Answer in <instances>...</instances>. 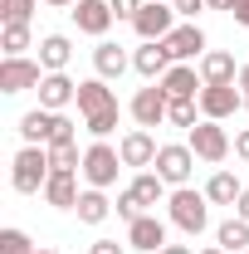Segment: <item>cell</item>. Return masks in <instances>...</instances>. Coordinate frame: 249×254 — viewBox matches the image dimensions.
<instances>
[{
	"label": "cell",
	"instance_id": "6da1fadb",
	"mask_svg": "<svg viewBox=\"0 0 249 254\" xmlns=\"http://www.w3.org/2000/svg\"><path fill=\"white\" fill-rule=\"evenodd\" d=\"M166 205H171V225L186 230V235H200V230L210 225V200H205V190L176 186L171 195H166Z\"/></svg>",
	"mask_w": 249,
	"mask_h": 254
},
{
	"label": "cell",
	"instance_id": "7a4b0ae2",
	"mask_svg": "<svg viewBox=\"0 0 249 254\" xmlns=\"http://www.w3.org/2000/svg\"><path fill=\"white\" fill-rule=\"evenodd\" d=\"M49 147H20L15 152V190L20 195H39L49 181Z\"/></svg>",
	"mask_w": 249,
	"mask_h": 254
},
{
	"label": "cell",
	"instance_id": "3957f363",
	"mask_svg": "<svg viewBox=\"0 0 249 254\" xmlns=\"http://www.w3.org/2000/svg\"><path fill=\"white\" fill-rule=\"evenodd\" d=\"M44 83V64L25 59V54H5L0 59V93H25V88H39Z\"/></svg>",
	"mask_w": 249,
	"mask_h": 254
},
{
	"label": "cell",
	"instance_id": "277c9868",
	"mask_svg": "<svg viewBox=\"0 0 249 254\" xmlns=\"http://www.w3.org/2000/svg\"><path fill=\"white\" fill-rule=\"evenodd\" d=\"M118 166H123V152L118 147H108V142H93L88 152H83V181L98 190H108L118 181Z\"/></svg>",
	"mask_w": 249,
	"mask_h": 254
},
{
	"label": "cell",
	"instance_id": "5b68a950",
	"mask_svg": "<svg viewBox=\"0 0 249 254\" xmlns=\"http://www.w3.org/2000/svg\"><path fill=\"white\" fill-rule=\"evenodd\" d=\"M156 176L166 181V186H186L190 181V171H195V152L190 147H181V142H166L161 152H156Z\"/></svg>",
	"mask_w": 249,
	"mask_h": 254
},
{
	"label": "cell",
	"instance_id": "8992f818",
	"mask_svg": "<svg viewBox=\"0 0 249 254\" xmlns=\"http://www.w3.org/2000/svg\"><path fill=\"white\" fill-rule=\"evenodd\" d=\"M186 147H190V152H195L200 161H225L235 142H230V132H225L220 123H210V118H205V123H195V127H190V142H186Z\"/></svg>",
	"mask_w": 249,
	"mask_h": 254
},
{
	"label": "cell",
	"instance_id": "52a82bcc",
	"mask_svg": "<svg viewBox=\"0 0 249 254\" xmlns=\"http://www.w3.org/2000/svg\"><path fill=\"white\" fill-rule=\"evenodd\" d=\"M240 108H245V93H240L235 83H205V88H200V113H205L210 123L235 118Z\"/></svg>",
	"mask_w": 249,
	"mask_h": 254
},
{
	"label": "cell",
	"instance_id": "ba28073f",
	"mask_svg": "<svg viewBox=\"0 0 249 254\" xmlns=\"http://www.w3.org/2000/svg\"><path fill=\"white\" fill-rule=\"evenodd\" d=\"M166 113H171V98H166L161 83L137 88V98H132V118H137V127H161V123H166Z\"/></svg>",
	"mask_w": 249,
	"mask_h": 254
},
{
	"label": "cell",
	"instance_id": "9c48e42d",
	"mask_svg": "<svg viewBox=\"0 0 249 254\" xmlns=\"http://www.w3.org/2000/svg\"><path fill=\"white\" fill-rule=\"evenodd\" d=\"M132 25H137L142 39H166V34L176 30V10H171V0H147Z\"/></svg>",
	"mask_w": 249,
	"mask_h": 254
},
{
	"label": "cell",
	"instance_id": "30bf717a",
	"mask_svg": "<svg viewBox=\"0 0 249 254\" xmlns=\"http://www.w3.org/2000/svg\"><path fill=\"white\" fill-rule=\"evenodd\" d=\"M161 44L171 49V59H176V64H186V59H200V54H205V34H200V25H195V20L176 25V30L166 34Z\"/></svg>",
	"mask_w": 249,
	"mask_h": 254
},
{
	"label": "cell",
	"instance_id": "8fae6325",
	"mask_svg": "<svg viewBox=\"0 0 249 254\" xmlns=\"http://www.w3.org/2000/svg\"><path fill=\"white\" fill-rule=\"evenodd\" d=\"M171 49H166V44H161V39H142V49H137V54H132V68H137V73H142V78H166V68H171Z\"/></svg>",
	"mask_w": 249,
	"mask_h": 254
},
{
	"label": "cell",
	"instance_id": "7c38bea8",
	"mask_svg": "<svg viewBox=\"0 0 249 254\" xmlns=\"http://www.w3.org/2000/svg\"><path fill=\"white\" fill-rule=\"evenodd\" d=\"M68 15H73V25H78L83 34H98V39H103V34H108V25L118 20L108 0H78V5H73Z\"/></svg>",
	"mask_w": 249,
	"mask_h": 254
},
{
	"label": "cell",
	"instance_id": "4fadbf2b",
	"mask_svg": "<svg viewBox=\"0 0 249 254\" xmlns=\"http://www.w3.org/2000/svg\"><path fill=\"white\" fill-rule=\"evenodd\" d=\"M68 103H78V83H73L68 73H44V83H39V108L63 113Z\"/></svg>",
	"mask_w": 249,
	"mask_h": 254
},
{
	"label": "cell",
	"instance_id": "5bb4252c",
	"mask_svg": "<svg viewBox=\"0 0 249 254\" xmlns=\"http://www.w3.org/2000/svg\"><path fill=\"white\" fill-rule=\"evenodd\" d=\"M113 108H118V98L108 88V78L78 83V113H83V118H103V113H113Z\"/></svg>",
	"mask_w": 249,
	"mask_h": 254
},
{
	"label": "cell",
	"instance_id": "9a60e30c",
	"mask_svg": "<svg viewBox=\"0 0 249 254\" xmlns=\"http://www.w3.org/2000/svg\"><path fill=\"white\" fill-rule=\"evenodd\" d=\"M118 152H123V166H152L161 147H156V137L147 127H137V132H127L123 142H118Z\"/></svg>",
	"mask_w": 249,
	"mask_h": 254
},
{
	"label": "cell",
	"instance_id": "2e32d148",
	"mask_svg": "<svg viewBox=\"0 0 249 254\" xmlns=\"http://www.w3.org/2000/svg\"><path fill=\"white\" fill-rule=\"evenodd\" d=\"M156 83L166 88V98H200V88H205V78H200L190 64H171L166 78H156Z\"/></svg>",
	"mask_w": 249,
	"mask_h": 254
},
{
	"label": "cell",
	"instance_id": "e0dca14e",
	"mask_svg": "<svg viewBox=\"0 0 249 254\" xmlns=\"http://www.w3.org/2000/svg\"><path fill=\"white\" fill-rule=\"evenodd\" d=\"M78 181H73V171H49V181H44V200L54 205V210H78Z\"/></svg>",
	"mask_w": 249,
	"mask_h": 254
},
{
	"label": "cell",
	"instance_id": "ac0fdd59",
	"mask_svg": "<svg viewBox=\"0 0 249 254\" xmlns=\"http://www.w3.org/2000/svg\"><path fill=\"white\" fill-rule=\"evenodd\" d=\"M127 245L132 250H166V225L156 220V215H137V220L127 225Z\"/></svg>",
	"mask_w": 249,
	"mask_h": 254
},
{
	"label": "cell",
	"instance_id": "d6986e66",
	"mask_svg": "<svg viewBox=\"0 0 249 254\" xmlns=\"http://www.w3.org/2000/svg\"><path fill=\"white\" fill-rule=\"evenodd\" d=\"M200 78H205V83H235V78H240V64H235V54H225V49L200 54Z\"/></svg>",
	"mask_w": 249,
	"mask_h": 254
},
{
	"label": "cell",
	"instance_id": "ffe728a7",
	"mask_svg": "<svg viewBox=\"0 0 249 254\" xmlns=\"http://www.w3.org/2000/svg\"><path fill=\"white\" fill-rule=\"evenodd\" d=\"M127 54H123V44H113V39H98V49H93V68H98V78H123L127 73Z\"/></svg>",
	"mask_w": 249,
	"mask_h": 254
},
{
	"label": "cell",
	"instance_id": "44dd1931",
	"mask_svg": "<svg viewBox=\"0 0 249 254\" xmlns=\"http://www.w3.org/2000/svg\"><path fill=\"white\" fill-rule=\"evenodd\" d=\"M68 59H73L68 34H44V44H39V64H44V73H63Z\"/></svg>",
	"mask_w": 249,
	"mask_h": 254
},
{
	"label": "cell",
	"instance_id": "7402d4cb",
	"mask_svg": "<svg viewBox=\"0 0 249 254\" xmlns=\"http://www.w3.org/2000/svg\"><path fill=\"white\" fill-rule=\"evenodd\" d=\"M49 127H54V113L49 108H34L20 118V137H25V147H49Z\"/></svg>",
	"mask_w": 249,
	"mask_h": 254
},
{
	"label": "cell",
	"instance_id": "603a6c76",
	"mask_svg": "<svg viewBox=\"0 0 249 254\" xmlns=\"http://www.w3.org/2000/svg\"><path fill=\"white\" fill-rule=\"evenodd\" d=\"M240 195H245V186L235 181V171H215V176L205 181V200H210V205H235Z\"/></svg>",
	"mask_w": 249,
	"mask_h": 254
},
{
	"label": "cell",
	"instance_id": "cb8c5ba5",
	"mask_svg": "<svg viewBox=\"0 0 249 254\" xmlns=\"http://www.w3.org/2000/svg\"><path fill=\"white\" fill-rule=\"evenodd\" d=\"M215 245L225 254H245L249 250V220H240V215H230V220L215 230Z\"/></svg>",
	"mask_w": 249,
	"mask_h": 254
},
{
	"label": "cell",
	"instance_id": "d4e9b609",
	"mask_svg": "<svg viewBox=\"0 0 249 254\" xmlns=\"http://www.w3.org/2000/svg\"><path fill=\"white\" fill-rule=\"evenodd\" d=\"M108 215H113V200H108L98 186H88L83 195H78V220L83 225H103Z\"/></svg>",
	"mask_w": 249,
	"mask_h": 254
},
{
	"label": "cell",
	"instance_id": "484cf974",
	"mask_svg": "<svg viewBox=\"0 0 249 254\" xmlns=\"http://www.w3.org/2000/svg\"><path fill=\"white\" fill-rule=\"evenodd\" d=\"M132 190H137V200H142V205H161V200H166V181H161L156 171H137Z\"/></svg>",
	"mask_w": 249,
	"mask_h": 254
},
{
	"label": "cell",
	"instance_id": "4316f807",
	"mask_svg": "<svg viewBox=\"0 0 249 254\" xmlns=\"http://www.w3.org/2000/svg\"><path fill=\"white\" fill-rule=\"evenodd\" d=\"M34 10H39V0H0V20L5 25H30Z\"/></svg>",
	"mask_w": 249,
	"mask_h": 254
},
{
	"label": "cell",
	"instance_id": "83f0119b",
	"mask_svg": "<svg viewBox=\"0 0 249 254\" xmlns=\"http://www.w3.org/2000/svg\"><path fill=\"white\" fill-rule=\"evenodd\" d=\"M49 166H54V171H83V157H78V142H63V147H49Z\"/></svg>",
	"mask_w": 249,
	"mask_h": 254
},
{
	"label": "cell",
	"instance_id": "f1b7e54d",
	"mask_svg": "<svg viewBox=\"0 0 249 254\" xmlns=\"http://www.w3.org/2000/svg\"><path fill=\"white\" fill-rule=\"evenodd\" d=\"M195 103H200V98H171V113H166V123L171 127H195Z\"/></svg>",
	"mask_w": 249,
	"mask_h": 254
},
{
	"label": "cell",
	"instance_id": "f546056e",
	"mask_svg": "<svg viewBox=\"0 0 249 254\" xmlns=\"http://www.w3.org/2000/svg\"><path fill=\"white\" fill-rule=\"evenodd\" d=\"M0 49H5V54H25V49H30V25H5Z\"/></svg>",
	"mask_w": 249,
	"mask_h": 254
},
{
	"label": "cell",
	"instance_id": "4dcf8cb0",
	"mask_svg": "<svg viewBox=\"0 0 249 254\" xmlns=\"http://www.w3.org/2000/svg\"><path fill=\"white\" fill-rule=\"evenodd\" d=\"M0 254H34V245H30V235L25 230H0Z\"/></svg>",
	"mask_w": 249,
	"mask_h": 254
},
{
	"label": "cell",
	"instance_id": "1f68e13d",
	"mask_svg": "<svg viewBox=\"0 0 249 254\" xmlns=\"http://www.w3.org/2000/svg\"><path fill=\"white\" fill-rule=\"evenodd\" d=\"M113 210H118V215H123L127 225H132V220H137V215H142V200H137V190L127 186L123 195H118V205H113Z\"/></svg>",
	"mask_w": 249,
	"mask_h": 254
},
{
	"label": "cell",
	"instance_id": "d6a6232c",
	"mask_svg": "<svg viewBox=\"0 0 249 254\" xmlns=\"http://www.w3.org/2000/svg\"><path fill=\"white\" fill-rule=\"evenodd\" d=\"M63 142H73V123H68L63 113H54V127H49V147H63Z\"/></svg>",
	"mask_w": 249,
	"mask_h": 254
},
{
	"label": "cell",
	"instance_id": "836d02e7",
	"mask_svg": "<svg viewBox=\"0 0 249 254\" xmlns=\"http://www.w3.org/2000/svg\"><path fill=\"white\" fill-rule=\"evenodd\" d=\"M113 127H118V108H113V113H103V118H88V132H93L98 142H103V137H108Z\"/></svg>",
	"mask_w": 249,
	"mask_h": 254
},
{
	"label": "cell",
	"instance_id": "e575fe53",
	"mask_svg": "<svg viewBox=\"0 0 249 254\" xmlns=\"http://www.w3.org/2000/svg\"><path fill=\"white\" fill-rule=\"evenodd\" d=\"M108 5H113V15H118V20H137L147 0H108Z\"/></svg>",
	"mask_w": 249,
	"mask_h": 254
},
{
	"label": "cell",
	"instance_id": "d590c367",
	"mask_svg": "<svg viewBox=\"0 0 249 254\" xmlns=\"http://www.w3.org/2000/svg\"><path fill=\"white\" fill-rule=\"evenodd\" d=\"M171 10H176L181 20H195V15H200V10H210V5H205V0H171Z\"/></svg>",
	"mask_w": 249,
	"mask_h": 254
},
{
	"label": "cell",
	"instance_id": "8d00e7d4",
	"mask_svg": "<svg viewBox=\"0 0 249 254\" xmlns=\"http://www.w3.org/2000/svg\"><path fill=\"white\" fill-rule=\"evenodd\" d=\"M88 254H127V250L118 245V240H93V245H88Z\"/></svg>",
	"mask_w": 249,
	"mask_h": 254
},
{
	"label": "cell",
	"instance_id": "74e56055",
	"mask_svg": "<svg viewBox=\"0 0 249 254\" xmlns=\"http://www.w3.org/2000/svg\"><path fill=\"white\" fill-rule=\"evenodd\" d=\"M235 157H240V161H249V127L240 132V137H235Z\"/></svg>",
	"mask_w": 249,
	"mask_h": 254
},
{
	"label": "cell",
	"instance_id": "f35d334b",
	"mask_svg": "<svg viewBox=\"0 0 249 254\" xmlns=\"http://www.w3.org/2000/svg\"><path fill=\"white\" fill-rule=\"evenodd\" d=\"M235 215H240V220H249V186H245V195L235 200Z\"/></svg>",
	"mask_w": 249,
	"mask_h": 254
},
{
	"label": "cell",
	"instance_id": "ab89813d",
	"mask_svg": "<svg viewBox=\"0 0 249 254\" xmlns=\"http://www.w3.org/2000/svg\"><path fill=\"white\" fill-rule=\"evenodd\" d=\"M235 20H240V25H249V0H245V5H235Z\"/></svg>",
	"mask_w": 249,
	"mask_h": 254
},
{
	"label": "cell",
	"instance_id": "60d3db41",
	"mask_svg": "<svg viewBox=\"0 0 249 254\" xmlns=\"http://www.w3.org/2000/svg\"><path fill=\"white\" fill-rule=\"evenodd\" d=\"M161 254H195V250H190V245H166Z\"/></svg>",
	"mask_w": 249,
	"mask_h": 254
},
{
	"label": "cell",
	"instance_id": "b9f144b4",
	"mask_svg": "<svg viewBox=\"0 0 249 254\" xmlns=\"http://www.w3.org/2000/svg\"><path fill=\"white\" fill-rule=\"evenodd\" d=\"M240 88H245V93H249V64H245V68H240Z\"/></svg>",
	"mask_w": 249,
	"mask_h": 254
},
{
	"label": "cell",
	"instance_id": "7bdbcfd3",
	"mask_svg": "<svg viewBox=\"0 0 249 254\" xmlns=\"http://www.w3.org/2000/svg\"><path fill=\"white\" fill-rule=\"evenodd\" d=\"M205 5H210V10H230V0H205Z\"/></svg>",
	"mask_w": 249,
	"mask_h": 254
},
{
	"label": "cell",
	"instance_id": "ee69618b",
	"mask_svg": "<svg viewBox=\"0 0 249 254\" xmlns=\"http://www.w3.org/2000/svg\"><path fill=\"white\" fill-rule=\"evenodd\" d=\"M44 5H78V0H44Z\"/></svg>",
	"mask_w": 249,
	"mask_h": 254
},
{
	"label": "cell",
	"instance_id": "f6af8a7d",
	"mask_svg": "<svg viewBox=\"0 0 249 254\" xmlns=\"http://www.w3.org/2000/svg\"><path fill=\"white\" fill-rule=\"evenodd\" d=\"M200 254H225V250H220V245H210V250H200Z\"/></svg>",
	"mask_w": 249,
	"mask_h": 254
},
{
	"label": "cell",
	"instance_id": "bcb514c9",
	"mask_svg": "<svg viewBox=\"0 0 249 254\" xmlns=\"http://www.w3.org/2000/svg\"><path fill=\"white\" fill-rule=\"evenodd\" d=\"M34 254H59V250H34Z\"/></svg>",
	"mask_w": 249,
	"mask_h": 254
},
{
	"label": "cell",
	"instance_id": "7dc6e473",
	"mask_svg": "<svg viewBox=\"0 0 249 254\" xmlns=\"http://www.w3.org/2000/svg\"><path fill=\"white\" fill-rule=\"evenodd\" d=\"M235 5H245V0H230V10H235Z\"/></svg>",
	"mask_w": 249,
	"mask_h": 254
},
{
	"label": "cell",
	"instance_id": "c3c4849f",
	"mask_svg": "<svg viewBox=\"0 0 249 254\" xmlns=\"http://www.w3.org/2000/svg\"><path fill=\"white\" fill-rule=\"evenodd\" d=\"M245 113H249V93H245Z\"/></svg>",
	"mask_w": 249,
	"mask_h": 254
},
{
	"label": "cell",
	"instance_id": "681fc988",
	"mask_svg": "<svg viewBox=\"0 0 249 254\" xmlns=\"http://www.w3.org/2000/svg\"><path fill=\"white\" fill-rule=\"evenodd\" d=\"M245 254H249V250H245Z\"/></svg>",
	"mask_w": 249,
	"mask_h": 254
}]
</instances>
